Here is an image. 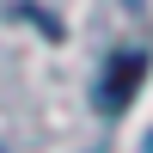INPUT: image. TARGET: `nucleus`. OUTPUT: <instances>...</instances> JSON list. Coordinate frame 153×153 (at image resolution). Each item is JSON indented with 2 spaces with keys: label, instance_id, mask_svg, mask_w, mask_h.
<instances>
[{
  "label": "nucleus",
  "instance_id": "obj_1",
  "mask_svg": "<svg viewBox=\"0 0 153 153\" xmlns=\"http://www.w3.org/2000/svg\"><path fill=\"white\" fill-rule=\"evenodd\" d=\"M141 68H147L141 55H117V68H110L104 86H98V110H123V104H129V92H135V80H141Z\"/></svg>",
  "mask_w": 153,
  "mask_h": 153
}]
</instances>
